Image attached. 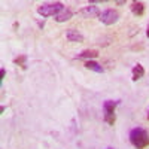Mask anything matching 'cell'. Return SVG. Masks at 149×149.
Masks as SVG:
<instances>
[{
    "mask_svg": "<svg viewBox=\"0 0 149 149\" xmlns=\"http://www.w3.org/2000/svg\"><path fill=\"white\" fill-rule=\"evenodd\" d=\"M98 19H100L104 26H112V24H115L118 19H119V12L116 9H104L100 17H98Z\"/></svg>",
    "mask_w": 149,
    "mask_h": 149,
    "instance_id": "obj_4",
    "label": "cell"
},
{
    "mask_svg": "<svg viewBox=\"0 0 149 149\" xmlns=\"http://www.w3.org/2000/svg\"><path fill=\"white\" fill-rule=\"evenodd\" d=\"M98 57V51L97 49H85V51H82L81 54H78L76 58L79 60H93V58H97Z\"/></svg>",
    "mask_w": 149,
    "mask_h": 149,
    "instance_id": "obj_10",
    "label": "cell"
},
{
    "mask_svg": "<svg viewBox=\"0 0 149 149\" xmlns=\"http://www.w3.org/2000/svg\"><path fill=\"white\" fill-rule=\"evenodd\" d=\"M143 76H145V67L140 63H137V64L133 67V70H131V79L136 82V81L142 79Z\"/></svg>",
    "mask_w": 149,
    "mask_h": 149,
    "instance_id": "obj_8",
    "label": "cell"
},
{
    "mask_svg": "<svg viewBox=\"0 0 149 149\" xmlns=\"http://www.w3.org/2000/svg\"><path fill=\"white\" fill-rule=\"evenodd\" d=\"M66 37H67L69 42H76V43L84 42V34L79 33L78 30H74V29H69L66 31Z\"/></svg>",
    "mask_w": 149,
    "mask_h": 149,
    "instance_id": "obj_6",
    "label": "cell"
},
{
    "mask_svg": "<svg viewBox=\"0 0 149 149\" xmlns=\"http://www.w3.org/2000/svg\"><path fill=\"white\" fill-rule=\"evenodd\" d=\"M72 17H73V10H72L70 8H64V10L61 12V14H58L54 19H55L57 22H66V21H69Z\"/></svg>",
    "mask_w": 149,
    "mask_h": 149,
    "instance_id": "obj_9",
    "label": "cell"
},
{
    "mask_svg": "<svg viewBox=\"0 0 149 149\" xmlns=\"http://www.w3.org/2000/svg\"><path fill=\"white\" fill-rule=\"evenodd\" d=\"M130 9H131V14H133L134 17H143L146 6H145L143 2H131Z\"/></svg>",
    "mask_w": 149,
    "mask_h": 149,
    "instance_id": "obj_7",
    "label": "cell"
},
{
    "mask_svg": "<svg viewBox=\"0 0 149 149\" xmlns=\"http://www.w3.org/2000/svg\"><path fill=\"white\" fill-rule=\"evenodd\" d=\"M119 104V100H106L103 103V118L106 121V124L109 125H113L116 121V115H115V109Z\"/></svg>",
    "mask_w": 149,
    "mask_h": 149,
    "instance_id": "obj_3",
    "label": "cell"
},
{
    "mask_svg": "<svg viewBox=\"0 0 149 149\" xmlns=\"http://www.w3.org/2000/svg\"><path fill=\"white\" fill-rule=\"evenodd\" d=\"M146 36L149 37V26H148V30H146Z\"/></svg>",
    "mask_w": 149,
    "mask_h": 149,
    "instance_id": "obj_14",
    "label": "cell"
},
{
    "mask_svg": "<svg viewBox=\"0 0 149 149\" xmlns=\"http://www.w3.org/2000/svg\"><path fill=\"white\" fill-rule=\"evenodd\" d=\"M148 121H149V112H148Z\"/></svg>",
    "mask_w": 149,
    "mask_h": 149,
    "instance_id": "obj_15",
    "label": "cell"
},
{
    "mask_svg": "<svg viewBox=\"0 0 149 149\" xmlns=\"http://www.w3.org/2000/svg\"><path fill=\"white\" fill-rule=\"evenodd\" d=\"M5 74H6V70H5V67H2V69H0V82H3Z\"/></svg>",
    "mask_w": 149,
    "mask_h": 149,
    "instance_id": "obj_13",
    "label": "cell"
},
{
    "mask_svg": "<svg viewBox=\"0 0 149 149\" xmlns=\"http://www.w3.org/2000/svg\"><path fill=\"white\" fill-rule=\"evenodd\" d=\"M64 5L61 2H49V3H43L37 8V14L43 18H49V17H57L58 14L64 10Z\"/></svg>",
    "mask_w": 149,
    "mask_h": 149,
    "instance_id": "obj_2",
    "label": "cell"
},
{
    "mask_svg": "<svg viewBox=\"0 0 149 149\" xmlns=\"http://www.w3.org/2000/svg\"><path fill=\"white\" fill-rule=\"evenodd\" d=\"M14 64H17L18 67H21L22 70H26L27 69V55L26 54H21L18 57L14 58Z\"/></svg>",
    "mask_w": 149,
    "mask_h": 149,
    "instance_id": "obj_12",
    "label": "cell"
},
{
    "mask_svg": "<svg viewBox=\"0 0 149 149\" xmlns=\"http://www.w3.org/2000/svg\"><path fill=\"white\" fill-rule=\"evenodd\" d=\"M84 66H85V69L93 70V72H95V73H103V72H104V69L102 67V64L95 63V61H93V60H86L85 63H84Z\"/></svg>",
    "mask_w": 149,
    "mask_h": 149,
    "instance_id": "obj_11",
    "label": "cell"
},
{
    "mask_svg": "<svg viewBox=\"0 0 149 149\" xmlns=\"http://www.w3.org/2000/svg\"><path fill=\"white\" fill-rule=\"evenodd\" d=\"M100 14L102 12L98 10V8L97 6H94V5H88V6H85L82 10H81V15L84 17V18H94V17H100Z\"/></svg>",
    "mask_w": 149,
    "mask_h": 149,
    "instance_id": "obj_5",
    "label": "cell"
},
{
    "mask_svg": "<svg viewBox=\"0 0 149 149\" xmlns=\"http://www.w3.org/2000/svg\"><path fill=\"white\" fill-rule=\"evenodd\" d=\"M128 137H130V143L136 149H146L149 146V133L142 127L133 128L128 134Z\"/></svg>",
    "mask_w": 149,
    "mask_h": 149,
    "instance_id": "obj_1",
    "label": "cell"
}]
</instances>
